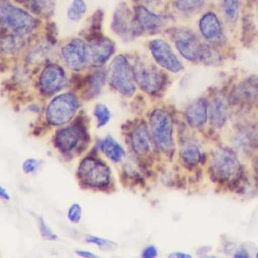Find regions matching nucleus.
<instances>
[{
  "mask_svg": "<svg viewBox=\"0 0 258 258\" xmlns=\"http://www.w3.org/2000/svg\"><path fill=\"white\" fill-rule=\"evenodd\" d=\"M182 159L188 165H195L200 162V152L197 145L192 143L185 144L183 148H181Z\"/></svg>",
  "mask_w": 258,
  "mask_h": 258,
  "instance_id": "4be33fe9",
  "label": "nucleus"
},
{
  "mask_svg": "<svg viewBox=\"0 0 258 258\" xmlns=\"http://www.w3.org/2000/svg\"><path fill=\"white\" fill-rule=\"evenodd\" d=\"M0 198L6 200V201H9L10 199V196H9V194L6 192V189H3L2 186H0Z\"/></svg>",
  "mask_w": 258,
  "mask_h": 258,
  "instance_id": "f704fd0d",
  "label": "nucleus"
},
{
  "mask_svg": "<svg viewBox=\"0 0 258 258\" xmlns=\"http://www.w3.org/2000/svg\"><path fill=\"white\" fill-rule=\"evenodd\" d=\"M62 55L68 66L73 70L83 68L86 61V46L80 39H74L62 49Z\"/></svg>",
  "mask_w": 258,
  "mask_h": 258,
  "instance_id": "ddd939ff",
  "label": "nucleus"
},
{
  "mask_svg": "<svg viewBox=\"0 0 258 258\" xmlns=\"http://www.w3.org/2000/svg\"><path fill=\"white\" fill-rule=\"evenodd\" d=\"M77 255L80 256V257H86V258L96 257V256H95V254H92V253L89 252V251H77Z\"/></svg>",
  "mask_w": 258,
  "mask_h": 258,
  "instance_id": "72a5a7b5",
  "label": "nucleus"
},
{
  "mask_svg": "<svg viewBox=\"0 0 258 258\" xmlns=\"http://www.w3.org/2000/svg\"><path fill=\"white\" fill-rule=\"evenodd\" d=\"M65 82L64 71L54 64L48 65L44 69L39 80L41 89L47 95L58 92L64 86Z\"/></svg>",
  "mask_w": 258,
  "mask_h": 258,
  "instance_id": "1a4fd4ad",
  "label": "nucleus"
},
{
  "mask_svg": "<svg viewBox=\"0 0 258 258\" xmlns=\"http://www.w3.org/2000/svg\"><path fill=\"white\" fill-rule=\"evenodd\" d=\"M234 257L245 258L248 257V254H247L246 251H243V250H241V251H237V253L235 254Z\"/></svg>",
  "mask_w": 258,
  "mask_h": 258,
  "instance_id": "e433bc0d",
  "label": "nucleus"
},
{
  "mask_svg": "<svg viewBox=\"0 0 258 258\" xmlns=\"http://www.w3.org/2000/svg\"><path fill=\"white\" fill-rule=\"evenodd\" d=\"M225 12L228 18L231 21H235L237 18L239 1L238 0H224Z\"/></svg>",
  "mask_w": 258,
  "mask_h": 258,
  "instance_id": "bb28decb",
  "label": "nucleus"
},
{
  "mask_svg": "<svg viewBox=\"0 0 258 258\" xmlns=\"http://www.w3.org/2000/svg\"><path fill=\"white\" fill-rule=\"evenodd\" d=\"M114 51V45L111 41L104 37L94 39L86 47L87 60L94 65L104 63Z\"/></svg>",
  "mask_w": 258,
  "mask_h": 258,
  "instance_id": "f8f14e48",
  "label": "nucleus"
},
{
  "mask_svg": "<svg viewBox=\"0 0 258 258\" xmlns=\"http://www.w3.org/2000/svg\"><path fill=\"white\" fill-rule=\"evenodd\" d=\"M83 138V131L79 127L73 126L62 129L57 132L55 141L62 152L68 154L77 148Z\"/></svg>",
  "mask_w": 258,
  "mask_h": 258,
  "instance_id": "2eb2a0df",
  "label": "nucleus"
},
{
  "mask_svg": "<svg viewBox=\"0 0 258 258\" xmlns=\"http://www.w3.org/2000/svg\"><path fill=\"white\" fill-rule=\"evenodd\" d=\"M254 166H255V169L257 170L258 172V156L256 158L255 161H254Z\"/></svg>",
  "mask_w": 258,
  "mask_h": 258,
  "instance_id": "4c0bfd02",
  "label": "nucleus"
},
{
  "mask_svg": "<svg viewBox=\"0 0 258 258\" xmlns=\"http://www.w3.org/2000/svg\"><path fill=\"white\" fill-rule=\"evenodd\" d=\"M174 38L176 46L185 58L190 61L200 59L202 46L190 30L185 29L177 30Z\"/></svg>",
  "mask_w": 258,
  "mask_h": 258,
  "instance_id": "9b49d317",
  "label": "nucleus"
},
{
  "mask_svg": "<svg viewBox=\"0 0 258 258\" xmlns=\"http://www.w3.org/2000/svg\"><path fill=\"white\" fill-rule=\"evenodd\" d=\"M143 257L152 258L157 256V250L155 247L149 246L146 248L143 251Z\"/></svg>",
  "mask_w": 258,
  "mask_h": 258,
  "instance_id": "473e14b6",
  "label": "nucleus"
},
{
  "mask_svg": "<svg viewBox=\"0 0 258 258\" xmlns=\"http://www.w3.org/2000/svg\"><path fill=\"white\" fill-rule=\"evenodd\" d=\"M0 24L17 33H27L33 30L34 20L22 9L0 1Z\"/></svg>",
  "mask_w": 258,
  "mask_h": 258,
  "instance_id": "f257e3e1",
  "label": "nucleus"
},
{
  "mask_svg": "<svg viewBox=\"0 0 258 258\" xmlns=\"http://www.w3.org/2000/svg\"><path fill=\"white\" fill-rule=\"evenodd\" d=\"M135 21L141 32L156 33L165 25V18L149 12L142 6L135 9Z\"/></svg>",
  "mask_w": 258,
  "mask_h": 258,
  "instance_id": "4468645a",
  "label": "nucleus"
},
{
  "mask_svg": "<svg viewBox=\"0 0 258 258\" xmlns=\"http://www.w3.org/2000/svg\"><path fill=\"white\" fill-rule=\"evenodd\" d=\"M95 115L98 121V127H102L110 121L111 115L107 106L103 104L97 105L95 109Z\"/></svg>",
  "mask_w": 258,
  "mask_h": 258,
  "instance_id": "393cba45",
  "label": "nucleus"
},
{
  "mask_svg": "<svg viewBox=\"0 0 258 258\" xmlns=\"http://www.w3.org/2000/svg\"><path fill=\"white\" fill-rule=\"evenodd\" d=\"M82 181L94 187H102L110 181V170L105 164L93 158L84 159L79 167Z\"/></svg>",
  "mask_w": 258,
  "mask_h": 258,
  "instance_id": "0eeeda50",
  "label": "nucleus"
},
{
  "mask_svg": "<svg viewBox=\"0 0 258 258\" xmlns=\"http://www.w3.org/2000/svg\"><path fill=\"white\" fill-rule=\"evenodd\" d=\"M87 242L98 245V248L104 251H115L118 247L117 244L115 243L113 241L96 237V236H89L87 239Z\"/></svg>",
  "mask_w": 258,
  "mask_h": 258,
  "instance_id": "a878e982",
  "label": "nucleus"
},
{
  "mask_svg": "<svg viewBox=\"0 0 258 258\" xmlns=\"http://www.w3.org/2000/svg\"><path fill=\"white\" fill-rule=\"evenodd\" d=\"M133 71L128 61L123 56H118L113 59L109 68L110 84L122 95H132L135 92Z\"/></svg>",
  "mask_w": 258,
  "mask_h": 258,
  "instance_id": "20e7f679",
  "label": "nucleus"
},
{
  "mask_svg": "<svg viewBox=\"0 0 258 258\" xmlns=\"http://www.w3.org/2000/svg\"><path fill=\"white\" fill-rule=\"evenodd\" d=\"M200 30L205 37L209 39H217L221 33L219 21L215 14L209 12L200 20Z\"/></svg>",
  "mask_w": 258,
  "mask_h": 258,
  "instance_id": "a211bd4d",
  "label": "nucleus"
},
{
  "mask_svg": "<svg viewBox=\"0 0 258 258\" xmlns=\"http://www.w3.org/2000/svg\"><path fill=\"white\" fill-rule=\"evenodd\" d=\"M150 50L156 62L166 69L177 72L182 69V65L166 42L154 40L150 43Z\"/></svg>",
  "mask_w": 258,
  "mask_h": 258,
  "instance_id": "9d476101",
  "label": "nucleus"
},
{
  "mask_svg": "<svg viewBox=\"0 0 258 258\" xmlns=\"http://www.w3.org/2000/svg\"><path fill=\"white\" fill-rule=\"evenodd\" d=\"M82 217V209L79 204H74L71 205L68 209V218L70 221L77 224L80 222Z\"/></svg>",
  "mask_w": 258,
  "mask_h": 258,
  "instance_id": "c756f323",
  "label": "nucleus"
},
{
  "mask_svg": "<svg viewBox=\"0 0 258 258\" xmlns=\"http://www.w3.org/2000/svg\"><path fill=\"white\" fill-rule=\"evenodd\" d=\"M257 97L258 81L254 78L248 79L241 83L234 92V98L239 102H251Z\"/></svg>",
  "mask_w": 258,
  "mask_h": 258,
  "instance_id": "dca6fc26",
  "label": "nucleus"
},
{
  "mask_svg": "<svg viewBox=\"0 0 258 258\" xmlns=\"http://www.w3.org/2000/svg\"><path fill=\"white\" fill-rule=\"evenodd\" d=\"M39 227L40 230L41 236L45 240H55L57 236L49 227L45 224L43 218H40L39 219Z\"/></svg>",
  "mask_w": 258,
  "mask_h": 258,
  "instance_id": "cd10ccee",
  "label": "nucleus"
},
{
  "mask_svg": "<svg viewBox=\"0 0 258 258\" xmlns=\"http://www.w3.org/2000/svg\"><path fill=\"white\" fill-rule=\"evenodd\" d=\"M205 0H177V6L182 11H189L200 7Z\"/></svg>",
  "mask_w": 258,
  "mask_h": 258,
  "instance_id": "c85d7f7f",
  "label": "nucleus"
},
{
  "mask_svg": "<svg viewBox=\"0 0 258 258\" xmlns=\"http://www.w3.org/2000/svg\"><path fill=\"white\" fill-rule=\"evenodd\" d=\"M211 167L215 177L223 181L234 180L241 171L239 159L231 150L227 148H221L214 153Z\"/></svg>",
  "mask_w": 258,
  "mask_h": 258,
  "instance_id": "7ed1b4c3",
  "label": "nucleus"
},
{
  "mask_svg": "<svg viewBox=\"0 0 258 258\" xmlns=\"http://www.w3.org/2000/svg\"><path fill=\"white\" fill-rule=\"evenodd\" d=\"M104 73L101 71L94 73L88 80V96L94 97L100 92L104 80Z\"/></svg>",
  "mask_w": 258,
  "mask_h": 258,
  "instance_id": "5701e85b",
  "label": "nucleus"
},
{
  "mask_svg": "<svg viewBox=\"0 0 258 258\" xmlns=\"http://www.w3.org/2000/svg\"><path fill=\"white\" fill-rule=\"evenodd\" d=\"M133 74L140 87L148 93H156L163 85L162 73L148 61H137L134 65Z\"/></svg>",
  "mask_w": 258,
  "mask_h": 258,
  "instance_id": "39448f33",
  "label": "nucleus"
},
{
  "mask_svg": "<svg viewBox=\"0 0 258 258\" xmlns=\"http://www.w3.org/2000/svg\"><path fill=\"white\" fill-rule=\"evenodd\" d=\"M103 152L113 162H119L125 156V151L120 145L113 138L107 137L101 143Z\"/></svg>",
  "mask_w": 258,
  "mask_h": 258,
  "instance_id": "aec40b11",
  "label": "nucleus"
},
{
  "mask_svg": "<svg viewBox=\"0 0 258 258\" xmlns=\"http://www.w3.org/2000/svg\"><path fill=\"white\" fill-rule=\"evenodd\" d=\"M210 121L215 128H221L226 121V109L221 99L212 101L210 109Z\"/></svg>",
  "mask_w": 258,
  "mask_h": 258,
  "instance_id": "412c9836",
  "label": "nucleus"
},
{
  "mask_svg": "<svg viewBox=\"0 0 258 258\" xmlns=\"http://www.w3.org/2000/svg\"><path fill=\"white\" fill-rule=\"evenodd\" d=\"M207 105L203 100H197L189 105L186 118L192 127H201L207 120Z\"/></svg>",
  "mask_w": 258,
  "mask_h": 258,
  "instance_id": "f3484780",
  "label": "nucleus"
},
{
  "mask_svg": "<svg viewBox=\"0 0 258 258\" xmlns=\"http://www.w3.org/2000/svg\"><path fill=\"white\" fill-rule=\"evenodd\" d=\"M152 135L155 143L164 152H168L172 148V120L163 110L154 111L150 118Z\"/></svg>",
  "mask_w": 258,
  "mask_h": 258,
  "instance_id": "f03ea898",
  "label": "nucleus"
},
{
  "mask_svg": "<svg viewBox=\"0 0 258 258\" xmlns=\"http://www.w3.org/2000/svg\"><path fill=\"white\" fill-rule=\"evenodd\" d=\"M112 27L116 34L123 39H131L138 33H141L135 18L132 17L128 8L123 3L116 9Z\"/></svg>",
  "mask_w": 258,
  "mask_h": 258,
  "instance_id": "6e6552de",
  "label": "nucleus"
},
{
  "mask_svg": "<svg viewBox=\"0 0 258 258\" xmlns=\"http://www.w3.org/2000/svg\"><path fill=\"white\" fill-rule=\"evenodd\" d=\"M132 145L138 154H145L150 151V136L145 126H139L132 135Z\"/></svg>",
  "mask_w": 258,
  "mask_h": 258,
  "instance_id": "6ab92c4d",
  "label": "nucleus"
},
{
  "mask_svg": "<svg viewBox=\"0 0 258 258\" xmlns=\"http://www.w3.org/2000/svg\"><path fill=\"white\" fill-rule=\"evenodd\" d=\"M257 257H258V253H257Z\"/></svg>",
  "mask_w": 258,
  "mask_h": 258,
  "instance_id": "58836bf2",
  "label": "nucleus"
},
{
  "mask_svg": "<svg viewBox=\"0 0 258 258\" xmlns=\"http://www.w3.org/2000/svg\"><path fill=\"white\" fill-rule=\"evenodd\" d=\"M77 100L72 94L59 95L52 100L47 109V118L51 124L59 126L66 124L77 111Z\"/></svg>",
  "mask_w": 258,
  "mask_h": 258,
  "instance_id": "423d86ee",
  "label": "nucleus"
},
{
  "mask_svg": "<svg viewBox=\"0 0 258 258\" xmlns=\"http://www.w3.org/2000/svg\"><path fill=\"white\" fill-rule=\"evenodd\" d=\"M38 9L46 14L53 12L55 6V0H34Z\"/></svg>",
  "mask_w": 258,
  "mask_h": 258,
  "instance_id": "7c9ffc66",
  "label": "nucleus"
},
{
  "mask_svg": "<svg viewBox=\"0 0 258 258\" xmlns=\"http://www.w3.org/2000/svg\"><path fill=\"white\" fill-rule=\"evenodd\" d=\"M37 167L38 162L36 159H28L24 161V164H23V171H24L26 174H30V173L36 171Z\"/></svg>",
  "mask_w": 258,
  "mask_h": 258,
  "instance_id": "2f4dec72",
  "label": "nucleus"
},
{
  "mask_svg": "<svg viewBox=\"0 0 258 258\" xmlns=\"http://www.w3.org/2000/svg\"><path fill=\"white\" fill-rule=\"evenodd\" d=\"M170 257H174V258H188V257H191L190 255H188V254H182V253L179 252V253H174V254H171L170 255Z\"/></svg>",
  "mask_w": 258,
  "mask_h": 258,
  "instance_id": "c9c22d12",
  "label": "nucleus"
},
{
  "mask_svg": "<svg viewBox=\"0 0 258 258\" xmlns=\"http://www.w3.org/2000/svg\"><path fill=\"white\" fill-rule=\"evenodd\" d=\"M86 11V6L83 0H74L68 9V18L73 21L80 19Z\"/></svg>",
  "mask_w": 258,
  "mask_h": 258,
  "instance_id": "b1692460",
  "label": "nucleus"
}]
</instances>
